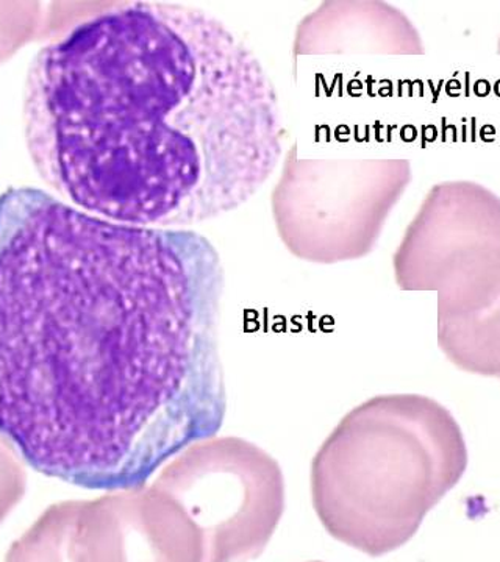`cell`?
I'll return each mask as SVG.
<instances>
[{
	"instance_id": "1",
	"label": "cell",
	"mask_w": 500,
	"mask_h": 562,
	"mask_svg": "<svg viewBox=\"0 0 500 562\" xmlns=\"http://www.w3.org/2000/svg\"><path fill=\"white\" fill-rule=\"evenodd\" d=\"M222 291L220 254L198 232L3 192L0 432L63 482L149 483L224 424Z\"/></svg>"
},
{
	"instance_id": "2",
	"label": "cell",
	"mask_w": 500,
	"mask_h": 562,
	"mask_svg": "<svg viewBox=\"0 0 500 562\" xmlns=\"http://www.w3.org/2000/svg\"><path fill=\"white\" fill-rule=\"evenodd\" d=\"M24 131L63 202L147 228L249 202L287 135L255 52L207 11L168 2L76 3L29 69Z\"/></svg>"
},
{
	"instance_id": "3",
	"label": "cell",
	"mask_w": 500,
	"mask_h": 562,
	"mask_svg": "<svg viewBox=\"0 0 500 562\" xmlns=\"http://www.w3.org/2000/svg\"><path fill=\"white\" fill-rule=\"evenodd\" d=\"M460 424L421 394H384L352 408L321 443L311 502L336 541L368 557L396 552L463 479Z\"/></svg>"
},
{
	"instance_id": "4",
	"label": "cell",
	"mask_w": 500,
	"mask_h": 562,
	"mask_svg": "<svg viewBox=\"0 0 500 562\" xmlns=\"http://www.w3.org/2000/svg\"><path fill=\"white\" fill-rule=\"evenodd\" d=\"M410 181L409 160H300L292 146L270 201L277 232L300 260H358L379 241Z\"/></svg>"
},
{
	"instance_id": "5",
	"label": "cell",
	"mask_w": 500,
	"mask_h": 562,
	"mask_svg": "<svg viewBox=\"0 0 500 562\" xmlns=\"http://www.w3.org/2000/svg\"><path fill=\"white\" fill-rule=\"evenodd\" d=\"M155 486L198 528L205 562H246L279 527L287 484L279 461L246 439L211 436L166 462Z\"/></svg>"
},
{
	"instance_id": "6",
	"label": "cell",
	"mask_w": 500,
	"mask_h": 562,
	"mask_svg": "<svg viewBox=\"0 0 500 562\" xmlns=\"http://www.w3.org/2000/svg\"><path fill=\"white\" fill-rule=\"evenodd\" d=\"M402 291L438 292V322L500 299V198L474 181H443L425 195L392 257Z\"/></svg>"
},
{
	"instance_id": "7",
	"label": "cell",
	"mask_w": 500,
	"mask_h": 562,
	"mask_svg": "<svg viewBox=\"0 0 500 562\" xmlns=\"http://www.w3.org/2000/svg\"><path fill=\"white\" fill-rule=\"evenodd\" d=\"M73 552L74 562H205L196 525L152 483L80 502Z\"/></svg>"
},
{
	"instance_id": "8",
	"label": "cell",
	"mask_w": 500,
	"mask_h": 562,
	"mask_svg": "<svg viewBox=\"0 0 500 562\" xmlns=\"http://www.w3.org/2000/svg\"><path fill=\"white\" fill-rule=\"evenodd\" d=\"M295 55H422L420 32L385 2H327L299 22Z\"/></svg>"
},
{
	"instance_id": "9",
	"label": "cell",
	"mask_w": 500,
	"mask_h": 562,
	"mask_svg": "<svg viewBox=\"0 0 500 562\" xmlns=\"http://www.w3.org/2000/svg\"><path fill=\"white\" fill-rule=\"evenodd\" d=\"M438 346L460 371L500 380V299L485 312L440 321Z\"/></svg>"
},
{
	"instance_id": "10",
	"label": "cell",
	"mask_w": 500,
	"mask_h": 562,
	"mask_svg": "<svg viewBox=\"0 0 500 562\" xmlns=\"http://www.w3.org/2000/svg\"><path fill=\"white\" fill-rule=\"evenodd\" d=\"M80 501L55 503L18 541L5 562H74L73 541Z\"/></svg>"
},
{
	"instance_id": "11",
	"label": "cell",
	"mask_w": 500,
	"mask_h": 562,
	"mask_svg": "<svg viewBox=\"0 0 500 562\" xmlns=\"http://www.w3.org/2000/svg\"><path fill=\"white\" fill-rule=\"evenodd\" d=\"M43 3H0V63L25 43L38 36H51V13Z\"/></svg>"
},
{
	"instance_id": "12",
	"label": "cell",
	"mask_w": 500,
	"mask_h": 562,
	"mask_svg": "<svg viewBox=\"0 0 500 562\" xmlns=\"http://www.w3.org/2000/svg\"><path fill=\"white\" fill-rule=\"evenodd\" d=\"M20 454L13 442L0 432V524L25 494L27 473Z\"/></svg>"
},
{
	"instance_id": "13",
	"label": "cell",
	"mask_w": 500,
	"mask_h": 562,
	"mask_svg": "<svg viewBox=\"0 0 500 562\" xmlns=\"http://www.w3.org/2000/svg\"><path fill=\"white\" fill-rule=\"evenodd\" d=\"M498 49H499V54H500V41H499V47H498Z\"/></svg>"
},
{
	"instance_id": "14",
	"label": "cell",
	"mask_w": 500,
	"mask_h": 562,
	"mask_svg": "<svg viewBox=\"0 0 500 562\" xmlns=\"http://www.w3.org/2000/svg\"><path fill=\"white\" fill-rule=\"evenodd\" d=\"M309 562H321V561H309Z\"/></svg>"
}]
</instances>
